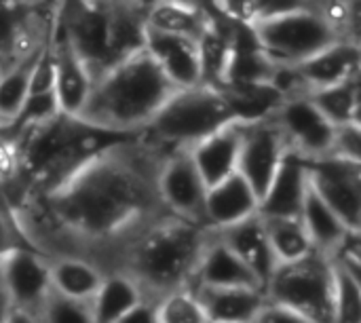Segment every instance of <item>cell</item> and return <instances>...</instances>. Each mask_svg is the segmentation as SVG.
<instances>
[{
  "instance_id": "25",
  "label": "cell",
  "mask_w": 361,
  "mask_h": 323,
  "mask_svg": "<svg viewBox=\"0 0 361 323\" xmlns=\"http://www.w3.org/2000/svg\"><path fill=\"white\" fill-rule=\"evenodd\" d=\"M142 300H146V298L133 279H129L123 273H110L104 277L97 294L93 296V300L89 305H91L93 322L116 323Z\"/></svg>"
},
{
  "instance_id": "9",
  "label": "cell",
  "mask_w": 361,
  "mask_h": 323,
  "mask_svg": "<svg viewBox=\"0 0 361 323\" xmlns=\"http://www.w3.org/2000/svg\"><path fill=\"white\" fill-rule=\"evenodd\" d=\"M286 154L288 146L273 114L256 121H245L237 173L247 182L258 201L271 186Z\"/></svg>"
},
{
  "instance_id": "3",
  "label": "cell",
  "mask_w": 361,
  "mask_h": 323,
  "mask_svg": "<svg viewBox=\"0 0 361 323\" xmlns=\"http://www.w3.org/2000/svg\"><path fill=\"white\" fill-rule=\"evenodd\" d=\"M216 233L205 224L165 216L127 252L118 273L135 281L146 300L190 290L199 260Z\"/></svg>"
},
{
  "instance_id": "7",
  "label": "cell",
  "mask_w": 361,
  "mask_h": 323,
  "mask_svg": "<svg viewBox=\"0 0 361 323\" xmlns=\"http://www.w3.org/2000/svg\"><path fill=\"white\" fill-rule=\"evenodd\" d=\"M55 30L85 63L93 83L114 66L108 2L59 4Z\"/></svg>"
},
{
  "instance_id": "1",
  "label": "cell",
  "mask_w": 361,
  "mask_h": 323,
  "mask_svg": "<svg viewBox=\"0 0 361 323\" xmlns=\"http://www.w3.org/2000/svg\"><path fill=\"white\" fill-rule=\"evenodd\" d=\"M165 154L144 135L106 142L55 186L6 205L21 241L47 260L118 273L129 248L169 216L157 188Z\"/></svg>"
},
{
  "instance_id": "29",
  "label": "cell",
  "mask_w": 361,
  "mask_h": 323,
  "mask_svg": "<svg viewBox=\"0 0 361 323\" xmlns=\"http://www.w3.org/2000/svg\"><path fill=\"white\" fill-rule=\"evenodd\" d=\"M334 303L332 323H361V277L332 262Z\"/></svg>"
},
{
  "instance_id": "5",
  "label": "cell",
  "mask_w": 361,
  "mask_h": 323,
  "mask_svg": "<svg viewBox=\"0 0 361 323\" xmlns=\"http://www.w3.org/2000/svg\"><path fill=\"white\" fill-rule=\"evenodd\" d=\"M250 28L260 51L277 68H296L334 42L345 40L326 19L319 2H300L294 11Z\"/></svg>"
},
{
  "instance_id": "19",
  "label": "cell",
  "mask_w": 361,
  "mask_h": 323,
  "mask_svg": "<svg viewBox=\"0 0 361 323\" xmlns=\"http://www.w3.org/2000/svg\"><path fill=\"white\" fill-rule=\"evenodd\" d=\"M218 237L247 267V271L256 277V281L264 290L267 281L277 269V260L269 245L262 218L260 216L247 218L226 231H220Z\"/></svg>"
},
{
  "instance_id": "11",
  "label": "cell",
  "mask_w": 361,
  "mask_h": 323,
  "mask_svg": "<svg viewBox=\"0 0 361 323\" xmlns=\"http://www.w3.org/2000/svg\"><path fill=\"white\" fill-rule=\"evenodd\" d=\"M157 188L169 216L195 224H205L207 186L192 165L188 150H173L165 154L159 169Z\"/></svg>"
},
{
  "instance_id": "37",
  "label": "cell",
  "mask_w": 361,
  "mask_h": 323,
  "mask_svg": "<svg viewBox=\"0 0 361 323\" xmlns=\"http://www.w3.org/2000/svg\"><path fill=\"white\" fill-rule=\"evenodd\" d=\"M8 323H36V319L32 315H27V313H21V311L13 309V313L8 317Z\"/></svg>"
},
{
  "instance_id": "8",
  "label": "cell",
  "mask_w": 361,
  "mask_h": 323,
  "mask_svg": "<svg viewBox=\"0 0 361 323\" xmlns=\"http://www.w3.org/2000/svg\"><path fill=\"white\" fill-rule=\"evenodd\" d=\"M273 118L286 140L288 152L307 163L328 159L336 127L324 118L309 95L286 97L273 112Z\"/></svg>"
},
{
  "instance_id": "31",
  "label": "cell",
  "mask_w": 361,
  "mask_h": 323,
  "mask_svg": "<svg viewBox=\"0 0 361 323\" xmlns=\"http://www.w3.org/2000/svg\"><path fill=\"white\" fill-rule=\"evenodd\" d=\"M34 319L36 323H95L89 303L70 300L55 292L49 294Z\"/></svg>"
},
{
  "instance_id": "18",
  "label": "cell",
  "mask_w": 361,
  "mask_h": 323,
  "mask_svg": "<svg viewBox=\"0 0 361 323\" xmlns=\"http://www.w3.org/2000/svg\"><path fill=\"white\" fill-rule=\"evenodd\" d=\"M258 197L247 182L233 173L220 184L207 188L205 195V224L214 233L226 231L247 218L258 216Z\"/></svg>"
},
{
  "instance_id": "6",
  "label": "cell",
  "mask_w": 361,
  "mask_h": 323,
  "mask_svg": "<svg viewBox=\"0 0 361 323\" xmlns=\"http://www.w3.org/2000/svg\"><path fill=\"white\" fill-rule=\"evenodd\" d=\"M264 298L311 323H332L334 269L332 260L313 252L311 256L279 264L264 286Z\"/></svg>"
},
{
  "instance_id": "35",
  "label": "cell",
  "mask_w": 361,
  "mask_h": 323,
  "mask_svg": "<svg viewBox=\"0 0 361 323\" xmlns=\"http://www.w3.org/2000/svg\"><path fill=\"white\" fill-rule=\"evenodd\" d=\"M116 323H159L157 303L142 300L140 305H135L129 313H125Z\"/></svg>"
},
{
  "instance_id": "28",
  "label": "cell",
  "mask_w": 361,
  "mask_h": 323,
  "mask_svg": "<svg viewBox=\"0 0 361 323\" xmlns=\"http://www.w3.org/2000/svg\"><path fill=\"white\" fill-rule=\"evenodd\" d=\"M38 53L0 74V131L15 125V121L19 118V114L27 102L30 72H32V66H34Z\"/></svg>"
},
{
  "instance_id": "23",
  "label": "cell",
  "mask_w": 361,
  "mask_h": 323,
  "mask_svg": "<svg viewBox=\"0 0 361 323\" xmlns=\"http://www.w3.org/2000/svg\"><path fill=\"white\" fill-rule=\"evenodd\" d=\"M298 220L302 222L307 231L313 252L326 256L328 260H332V256L343 248V243L351 235H355L347 231V226L338 220V216L313 193L311 186L307 188Z\"/></svg>"
},
{
  "instance_id": "16",
  "label": "cell",
  "mask_w": 361,
  "mask_h": 323,
  "mask_svg": "<svg viewBox=\"0 0 361 323\" xmlns=\"http://www.w3.org/2000/svg\"><path fill=\"white\" fill-rule=\"evenodd\" d=\"M361 49L351 40H338L332 47L319 51L311 59L294 68L305 91L328 89L353 78H360Z\"/></svg>"
},
{
  "instance_id": "34",
  "label": "cell",
  "mask_w": 361,
  "mask_h": 323,
  "mask_svg": "<svg viewBox=\"0 0 361 323\" xmlns=\"http://www.w3.org/2000/svg\"><path fill=\"white\" fill-rule=\"evenodd\" d=\"M254 323H311L307 322L305 317L279 307V305H273L267 300V305L262 307V311L258 313V317L254 319Z\"/></svg>"
},
{
  "instance_id": "24",
  "label": "cell",
  "mask_w": 361,
  "mask_h": 323,
  "mask_svg": "<svg viewBox=\"0 0 361 323\" xmlns=\"http://www.w3.org/2000/svg\"><path fill=\"white\" fill-rule=\"evenodd\" d=\"M49 277L55 294L78 303H91L106 275L91 262L78 258H53L49 260Z\"/></svg>"
},
{
  "instance_id": "20",
  "label": "cell",
  "mask_w": 361,
  "mask_h": 323,
  "mask_svg": "<svg viewBox=\"0 0 361 323\" xmlns=\"http://www.w3.org/2000/svg\"><path fill=\"white\" fill-rule=\"evenodd\" d=\"M209 323H254L267 305L260 288H190Z\"/></svg>"
},
{
  "instance_id": "17",
  "label": "cell",
  "mask_w": 361,
  "mask_h": 323,
  "mask_svg": "<svg viewBox=\"0 0 361 323\" xmlns=\"http://www.w3.org/2000/svg\"><path fill=\"white\" fill-rule=\"evenodd\" d=\"M309 188L307 161L288 152L271 186L260 199V218H298Z\"/></svg>"
},
{
  "instance_id": "26",
  "label": "cell",
  "mask_w": 361,
  "mask_h": 323,
  "mask_svg": "<svg viewBox=\"0 0 361 323\" xmlns=\"http://www.w3.org/2000/svg\"><path fill=\"white\" fill-rule=\"evenodd\" d=\"M307 95L332 127L360 125V78Z\"/></svg>"
},
{
  "instance_id": "32",
  "label": "cell",
  "mask_w": 361,
  "mask_h": 323,
  "mask_svg": "<svg viewBox=\"0 0 361 323\" xmlns=\"http://www.w3.org/2000/svg\"><path fill=\"white\" fill-rule=\"evenodd\" d=\"M328 159L361 165V125H345L334 129V140Z\"/></svg>"
},
{
  "instance_id": "12",
  "label": "cell",
  "mask_w": 361,
  "mask_h": 323,
  "mask_svg": "<svg viewBox=\"0 0 361 323\" xmlns=\"http://www.w3.org/2000/svg\"><path fill=\"white\" fill-rule=\"evenodd\" d=\"M0 275L13 309L36 317L53 292L49 260L27 245H19L0 258Z\"/></svg>"
},
{
  "instance_id": "30",
  "label": "cell",
  "mask_w": 361,
  "mask_h": 323,
  "mask_svg": "<svg viewBox=\"0 0 361 323\" xmlns=\"http://www.w3.org/2000/svg\"><path fill=\"white\" fill-rule=\"evenodd\" d=\"M159 323H209L192 290H178L157 300Z\"/></svg>"
},
{
  "instance_id": "10",
  "label": "cell",
  "mask_w": 361,
  "mask_h": 323,
  "mask_svg": "<svg viewBox=\"0 0 361 323\" xmlns=\"http://www.w3.org/2000/svg\"><path fill=\"white\" fill-rule=\"evenodd\" d=\"M309 186L349 233H361V165L336 159L307 163Z\"/></svg>"
},
{
  "instance_id": "4",
  "label": "cell",
  "mask_w": 361,
  "mask_h": 323,
  "mask_svg": "<svg viewBox=\"0 0 361 323\" xmlns=\"http://www.w3.org/2000/svg\"><path fill=\"white\" fill-rule=\"evenodd\" d=\"M231 121L237 114L226 95L218 87L199 85L178 89L140 135L165 152L188 150Z\"/></svg>"
},
{
  "instance_id": "15",
  "label": "cell",
  "mask_w": 361,
  "mask_h": 323,
  "mask_svg": "<svg viewBox=\"0 0 361 323\" xmlns=\"http://www.w3.org/2000/svg\"><path fill=\"white\" fill-rule=\"evenodd\" d=\"M51 47H53V57H55L53 95H55L59 114L63 118L76 121L89 99L93 78L89 70L85 68V63L78 59V55L70 49V44L57 34V30L53 32Z\"/></svg>"
},
{
  "instance_id": "27",
  "label": "cell",
  "mask_w": 361,
  "mask_h": 323,
  "mask_svg": "<svg viewBox=\"0 0 361 323\" xmlns=\"http://www.w3.org/2000/svg\"><path fill=\"white\" fill-rule=\"evenodd\" d=\"M269 245L279 264H292L313 254V245L298 218H262Z\"/></svg>"
},
{
  "instance_id": "2",
  "label": "cell",
  "mask_w": 361,
  "mask_h": 323,
  "mask_svg": "<svg viewBox=\"0 0 361 323\" xmlns=\"http://www.w3.org/2000/svg\"><path fill=\"white\" fill-rule=\"evenodd\" d=\"M176 91L142 49L106 70L93 83L76 121L108 138L140 135Z\"/></svg>"
},
{
  "instance_id": "36",
  "label": "cell",
  "mask_w": 361,
  "mask_h": 323,
  "mask_svg": "<svg viewBox=\"0 0 361 323\" xmlns=\"http://www.w3.org/2000/svg\"><path fill=\"white\" fill-rule=\"evenodd\" d=\"M13 313V305L8 300V294L4 290V284H2V275H0V323H8V317Z\"/></svg>"
},
{
  "instance_id": "14",
  "label": "cell",
  "mask_w": 361,
  "mask_h": 323,
  "mask_svg": "<svg viewBox=\"0 0 361 323\" xmlns=\"http://www.w3.org/2000/svg\"><path fill=\"white\" fill-rule=\"evenodd\" d=\"M243 125H245V121H239V118L231 121L216 133L207 135L205 140H201L192 148H188L190 161L197 167V171L207 188L220 184L222 180L231 178L233 173H237Z\"/></svg>"
},
{
  "instance_id": "21",
  "label": "cell",
  "mask_w": 361,
  "mask_h": 323,
  "mask_svg": "<svg viewBox=\"0 0 361 323\" xmlns=\"http://www.w3.org/2000/svg\"><path fill=\"white\" fill-rule=\"evenodd\" d=\"M190 288H260V284L216 233L199 260Z\"/></svg>"
},
{
  "instance_id": "22",
  "label": "cell",
  "mask_w": 361,
  "mask_h": 323,
  "mask_svg": "<svg viewBox=\"0 0 361 323\" xmlns=\"http://www.w3.org/2000/svg\"><path fill=\"white\" fill-rule=\"evenodd\" d=\"M214 15L207 4L199 2H148L146 8V25L157 32L186 36L199 42L205 30L212 25Z\"/></svg>"
},
{
  "instance_id": "13",
  "label": "cell",
  "mask_w": 361,
  "mask_h": 323,
  "mask_svg": "<svg viewBox=\"0 0 361 323\" xmlns=\"http://www.w3.org/2000/svg\"><path fill=\"white\" fill-rule=\"evenodd\" d=\"M144 51L159 66L176 89H192L203 85L199 42L186 36H173L150 30L146 25Z\"/></svg>"
},
{
  "instance_id": "33",
  "label": "cell",
  "mask_w": 361,
  "mask_h": 323,
  "mask_svg": "<svg viewBox=\"0 0 361 323\" xmlns=\"http://www.w3.org/2000/svg\"><path fill=\"white\" fill-rule=\"evenodd\" d=\"M19 245H25V243L21 241V237L15 228V222H13V216L8 212L6 203L0 199V258Z\"/></svg>"
}]
</instances>
